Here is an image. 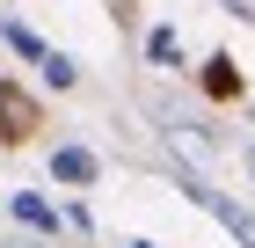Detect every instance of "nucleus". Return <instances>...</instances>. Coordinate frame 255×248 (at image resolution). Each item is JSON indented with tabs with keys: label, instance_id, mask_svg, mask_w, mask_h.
<instances>
[{
	"label": "nucleus",
	"instance_id": "5",
	"mask_svg": "<svg viewBox=\"0 0 255 248\" xmlns=\"http://www.w3.org/2000/svg\"><path fill=\"white\" fill-rule=\"evenodd\" d=\"M29 124H37V110L22 102V88H0V139H29Z\"/></svg>",
	"mask_w": 255,
	"mask_h": 248
},
{
	"label": "nucleus",
	"instance_id": "8",
	"mask_svg": "<svg viewBox=\"0 0 255 248\" xmlns=\"http://www.w3.org/2000/svg\"><path fill=\"white\" fill-rule=\"evenodd\" d=\"M146 58H153V66H182V37L175 29H153V37H146Z\"/></svg>",
	"mask_w": 255,
	"mask_h": 248
},
{
	"label": "nucleus",
	"instance_id": "4",
	"mask_svg": "<svg viewBox=\"0 0 255 248\" xmlns=\"http://www.w3.org/2000/svg\"><path fill=\"white\" fill-rule=\"evenodd\" d=\"M0 44H7L15 58H29V66H44V58H51V44H44L29 22H15V15H0Z\"/></svg>",
	"mask_w": 255,
	"mask_h": 248
},
{
	"label": "nucleus",
	"instance_id": "2",
	"mask_svg": "<svg viewBox=\"0 0 255 248\" xmlns=\"http://www.w3.org/2000/svg\"><path fill=\"white\" fill-rule=\"evenodd\" d=\"M7 212H15V227H29V234H59V227H66V212L51 205L44 190H15V197H7Z\"/></svg>",
	"mask_w": 255,
	"mask_h": 248
},
{
	"label": "nucleus",
	"instance_id": "9",
	"mask_svg": "<svg viewBox=\"0 0 255 248\" xmlns=\"http://www.w3.org/2000/svg\"><path fill=\"white\" fill-rule=\"evenodd\" d=\"M131 248H153V241H131Z\"/></svg>",
	"mask_w": 255,
	"mask_h": 248
},
{
	"label": "nucleus",
	"instance_id": "3",
	"mask_svg": "<svg viewBox=\"0 0 255 248\" xmlns=\"http://www.w3.org/2000/svg\"><path fill=\"white\" fill-rule=\"evenodd\" d=\"M51 175H59L66 190H88V183L102 175V161H95L88 146H59V153H51Z\"/></svg>",
	"mask_w": 255,
	"mask_h": 248
},
{
	"label": "nucleus",
	"instance_id": "7",
	"mask_svg": "<svg viewBox=\"0 0 255 248\" xmlns=\"http://www.w3.org/2000/svg\"><path fill=\"white\" fill-rule=\"evenodd\" d=\"M37 80H44V88H59V95H66V88H73V80H80V66H73V58H66V51H51V58H44V66H37Z\"/></svg>",
	"mask_w": 255,
	"mask_h": 248
},
{
	"label": "nucleus",
	"instance_id": "10",
	"mask_svg": "<svg viewBox=\"0 0 255 248\" xmlns=\"http://www.w3.org/2000/svg\"><path fill=\"white\" fill-rule=\"evenodd\" d=\"M15 248H29V241H15Z\"/></svg>",
	"mask_w": 255,
	"mask_h": 248
},
{
	"label": "nucleus",
	"instance_id": "1",
	"mask_svg": "<svg viewBox=\"0 0 255 248\" xmlns=\"http://www.w3.org/2000/svg\"><path fill=\"white\" fill-rule=\"evenodd\" d=\"M175 183H182V197H190V205H204V212H212V219L234 234L241 248H255V212H248V205H234L226 190H212V183H204L197 168H182V161H175Z\"/></svg>",
	"mask_w": 255,
	"mask_h": 248
},
{
	"label": "nucleus",
	"instance_id": "6",
	"mask_svg": "<svg viewBox=\"0 0 255 248\" xmlns=\"http://www.w3.org/2000/svg\"><path fill=\"white\" fill-rule=\"evenodd\" d=\"M204 95H219V102H226V95H241V73H234V58H226V51H212V58H204Z\"/></svg>",
	"mask_w": 255,
	"mask_h": 248
}]
</instances>
